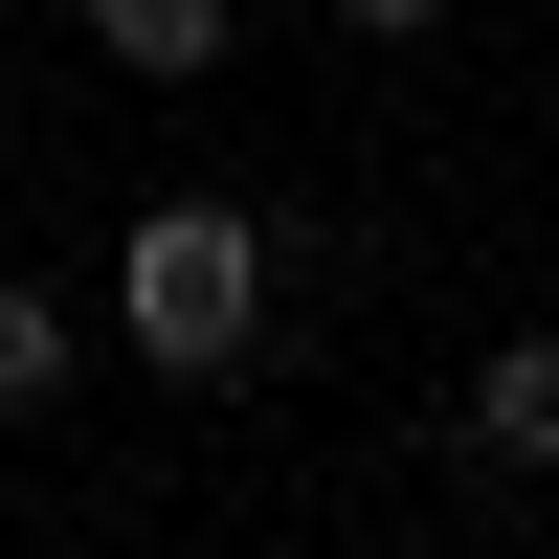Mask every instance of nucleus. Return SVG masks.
Returning a JSON list of instances; mask_svg holds the SVG:
<instances>
[{"label":"nucleus","mask_w":559,"mask_h":559,"mask_svg":"<svg viewBox=\"0 0 559 559\" xmlns=\"http://www.w3.org/2000/svg\"><path fill=\"white\" fill-rule=\"evenodd\" d=\"M269 269H292L269 202H134L112 224V336L157 358V381H224V358L269 336Z\"/></svg>","instance_id":"1"},{"label":"nucleus","mask_w":559,"mask_h":559,"mask_svg":"<svg viewBox=\"0 0 559 559\" xmlns=\"http://www.w3.org/2000/svg\"><path fill=\"white\" fill-rule=\"evenodd\" d=\"M471 471H492V492L559 471V336H492V358H471Z\"/></svg>","instance_id":"2"},{"label":"nucleus","mask_w":559,"mask_h":559,"mask_svg":"<svg viewBox=\"0 0 559 559\" xmlns=\"http://www.w3.org/2000/svg\"><path fill=\"white\" fill-rule=\"evenodd\" d=\"M90 68L112 90H202L224 68V0H90Z\"/></svg>","instance_id":"3"},{"label":"nucleus","mask_w":559,"mask_h":559,"mask_svg":"<svg viewBox=\"0 0 559 559\" xmlns=\"http://www.w3.org/2000/svg\"><path fill=\"white\" fill-rule=\"evenodd\" d=\"M23 403H68V292L0 269V426H23Z\"/></svg>","instance_id":"4"},{"label":"nucleus","mask_w":559,"mask_h":559,"mask_svg":"<svg viewBox=\"0 0 559 559\" xmlns=\"http://www.w3.org/2000/svg\"><path fill=\"white\" fill-rule=\"evenodd\" d=\"M336 23H358V45H426V23H448V0H336Z\"/></svg>","instance_id":"5"}]
</instances>
